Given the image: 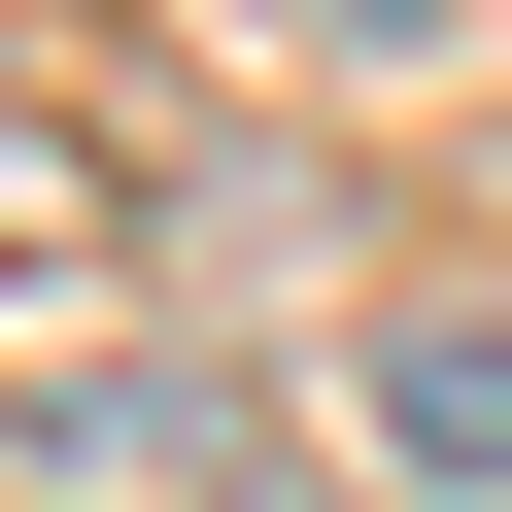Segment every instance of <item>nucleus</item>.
Returning <instances> with one entry per match:
<instances>
[{"label": "nucleus", "instance_id": "f257e3e1", "mask_svg": "<svg viewBox=\"0 0 512 512\" xmlns=\"http://www.w3.org/2000/svg\"><path fill=\"white\" fill-rule=\"evenodd\" d=\"M274 376H35V410H0V478H35V512H274Z\"/></svg>", "mask_w": 512, "mask_h": 512}, {"label": "nucleus", "instance_id": "f03ea898", "mask_svg": "<svg viewBox=\"0 0 512 512\" xmlns=\"http://www.w3.org/2000/svg\"><path fill=\"white\" fill-rule=\"evenodd\" d=\"M342 444H376V512H512V274L342 308Z\"/></svg>", "mask_w": 512, "mask_h": 512}, {"label": "nucleus", "instance_id": "7ed1b4c3", "mask_svg": "<svg viewBox=\"0 0 512 512\" xmlns=\"http://www.w3.org/2000/svg\"><path fill=\"white\" fill-rule=\"evenodd\" d=\"M0 274H137V137L69 69H0Z\"/></svg>", "mask_w": 512, "mask_h": 512}, {"label": "nucleus", "instance_id": "20e7f679", "mask_svg": "<svg viewBox=\"0 0 512 512\" xmlns=\"http://www.w3.org/2000/svg\"><path fill=\"white\" fill-rule=\"evenodd\" d=\"M239 35H274V69H444L478 0H239Z\"/></svg>", "mask_w": 512, "mask_h": 512}]
</instances>
